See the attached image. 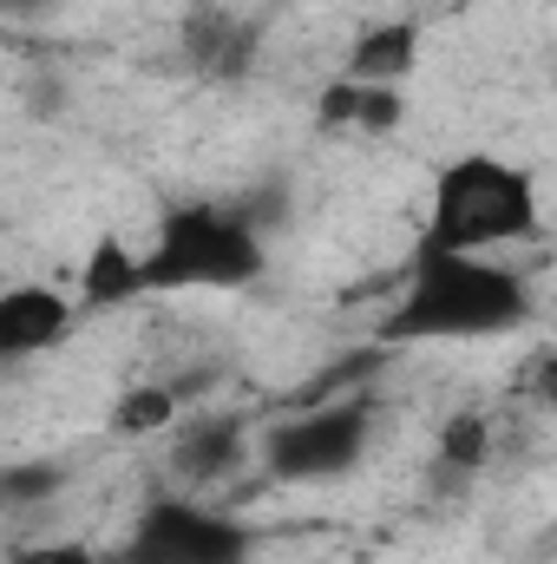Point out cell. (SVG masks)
<instances>
[{"label": "cell", "mask_w": 557, "mask_h": 564, "mask_svg": "<svg viewBox=\"0 0 557 564\" xmlns=\"http://www.w3.org/2000/svg\"><path fill=\"white\" fill-rule=\"evenodd\" d=\"M79 328V302L53 282H0V368L59 355Z\"/></svg>", "instance_id": "obj_6"}, {"label": "cell", "mask_w": 557, "mask_h": 564, "mask_svg": "<svg viewBox=\"0 0 557 564\" xmlns=\"http://www.w3.org/2000/svg\"><path fill=\"white\" fill-rule=\"evenodd\" d=\"M545 237V197L538 177L499 151H459L433 171L426 224L414 250H452V257H505L518 243Z\"/></svg>", "instance_id": "obj_2"}, {"label": "cell", "mask_w": 557, "mask_h": 564, "mask_svg": "<svg viewBox=\"0 0 557 564\" xmlns=\"http://www.w3.org/2000/svg\"><path fill=\"white\" fill-rule=\"evenodd\" d=\"M0 282H13V276H7V250H0Z\"/></svg>", "instance_id": "obj_15"}, {"label": "cell", "mask_w": 557, "mask_h": 564, "mask_svg": "<svg viewBox=\"0 0 557 564\" xmlns=\"http://www.w3.org/2000/svg\"><path fill=\"white\" fill-rule=\"evenodd\" d=\"M532 276L505 257H452L414 250L407 276L381 315L387 348H433V341H492L532 322Z\"/></svg>", "instance_id": "obj_1"}, {"label": "cell", "mask_w": 557, "mask_h": 564, "mask_svg": "<svg viewBox=\"0 0 557 564\" xmlns=\"http://www.w3.org/2000/svg\"><path fill=\"white\" fill-rule=\"evenodd\" d=\"M0 564H112L99 545H79V539H26L13 545Z\"/></svg>", "instance_id": "obj_14"}, {"label": "cell", "mask_w": 557, "mask_h": 564, "mask_svg": "<svg viewBox=\"0 0 557 564\" xmlns=\"http://www.w3.org/2000/svg\"><path fill=\"white\" fill-rule=\"evenodd\" d=\"M256 558V532L197 499V492H157L144 499L125 525V539L112 545V564H250Z\"/></svg>", "instance_id": "obj_4"}, {"label": "cell", "mask_w": 557, "mask_h": 564, "mask_svg": "<svg viewBox=\"0 0 557 564\" xmlns=\"http://www.w3.org/2000/svg\"><path fill=\"white\" fill-rule=\"evenodd\" d=\"M237 459H243V426H237V421H190V426H177V446H171L177 479L204 486V479H223Z\"/></svg>", "instance_id": "obj_10"}, {"label": "cell", "mask_w": 557, "mask_h": 564, "mask_svg": "<svg viewBox=\"0 0 557 564\" xmlns=\"http://www.w3.org/2000/svg\"><path fill=\"white\" fill-rule=\"evenodd\" d=\"M485 421L479 414H452V421L439 426V459L452 466V473H472V466H485Z\"/></svg>", "instance_id": "obj_13"}, {"label": "cell", "mask_w": 557, "mask_h": 564, "mask_svg": "<svg viewBox=\"0 0 557 564\" xmlns=\"http://www.w3.org/2000/svg\"><path fill=\"white\" fill-rule=\"evenodd\" d=\"M270 276L263 224L237 204H171L139 250V295H217V289H256Z\"/></svg>", "instance_id": "obj_3"}, {"label": "cell", "mask_w": 557, "mask_h": 564, "mask_svg": "<svg viewBox=\"0 0 557 564\" xmlns=\"http://www.w3.org/2000/svg\"><path fill=\"white\" fill-rule=\"evenodd\" d=\"M59 486H66V459H13V466H0V512L46 506Z\"/></svg>", "instance_id": "obj_12"}, {"label": "cell", "mask_w": 557, "mask_h": 564, "mask_svg": "<svg viewBox=\"0 0 557 564\" xmlns=\"http://www.w3.org/2000/svg\"><path fill=\"white\" fill-rule=\"evenodd\" d=\"M315 119L328 126V132H361V139H387V132H401V119H407V93L401 86H361V79H328L321 93H315Z\"/></svg>", "instance_id": "obj_8"}, {"label": "cell", "mask_w": 557, "mask_h": 564, "mask_svg": "<svg viewBox=\"0 0 557 564\" xmlns=\"http://www.w3.org/2000/svg\"><path fill=\"white\" fill-rule=\"evenodd\" d=\"M419 53H426V26L419 20H368L354 26L348 53H341V79H361V86H401L419 73Z\"/></svg>", "instance_id": "obj_7"}, {"label": "cell", "mask_w": 557, "mask_h": 564, "mask_svg": "<svg viewBox=\"0 0 557 564\" xmlns=\"http://www.w3.org/2000/svg\"><path fill=\"white\" fill-rule=\"evenodd\" d=\"M184 421V401L171 394V388H125L119 401H112V433L119 440H151V433H171V426Z\"/></svg>", "instance_id": "obj_11"}, {"label": "cell", "mask_w": 557, "mask_h": 564, "mask_svg": "<svg viewBox=\"0 0 557 564\" xmlns=\"http://www.w3.org/2000/svg\"><path fill=\"white\" fill-rule=\"evenodd\" d=\"M374 446V401L348 394V401H321L302 408L263 433V466L276 486H328L348 479Z\"/></svg>", "instance_id": "obj_5"}, {"label": "cell", "mask_w": 557, "mask_h": 564, "mask_svg": "<svg viewBox=\"0 0 557 564\" xmlns=\"http://www.w3.org/2000/svg\"><path fill=\"white\" fill-rule=\"evenodd\" d=\"M79 308H125L139 302V250L119 237V230H99L86 263H79V289H73Z\"/></svg>", "instance_id": "obj_9"}]
</instances>
